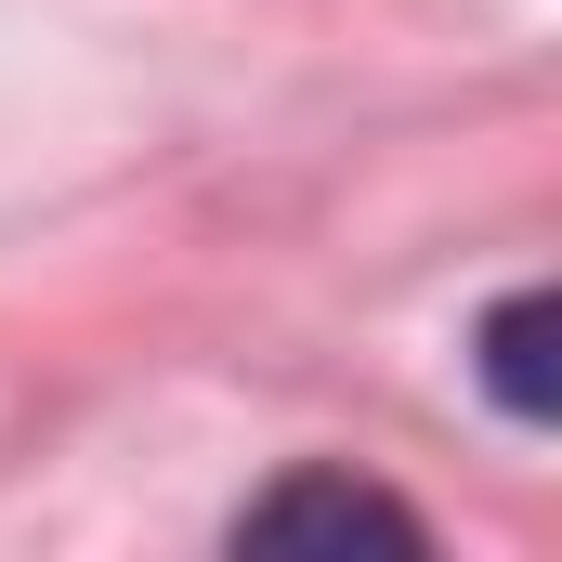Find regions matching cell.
<instances>
[{"instance_id":"6da1fadb","label":"cell","mask_w":562,"mask_h":562,"mask_svg":"<svg viewBox=\"0 0 562 562\" xmlns=\"http://www.w3.org/2000/svg\"><path fill=\"white\" fill-rule=\"evenodd\" d=\"M236 550H419V510H393L380 484L301 471V484H276V497L236 524Z\"/></svg>"},{"instance_id":"7a4b0ae2","label":"cell","mask_w":562,"mask_h":562,"mask_svg":"<svg viewBox=\"0 0 562 562\" xmlns=\"http://www.w3.org/2000/svg\"><path fill=\"white\" fill-rule=\"evenodd\" d=\"M550 340H562V301H550V288H524V301H497V314H484V380H497V406H510V419H562Z\"/></svg>"}]
</instances>
